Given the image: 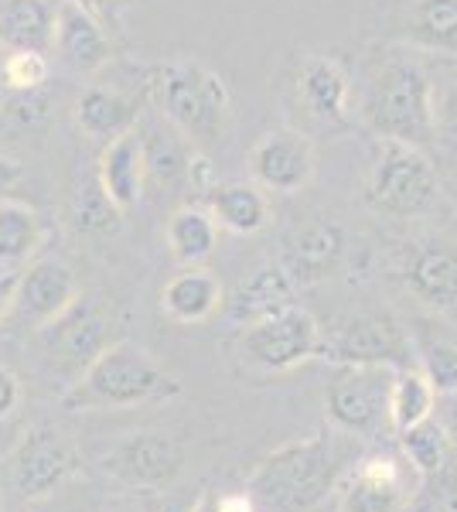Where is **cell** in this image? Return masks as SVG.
<instances>
[{"mask_svg": "<svg viewBox=\"0 0 457 512\" xmlns=\"http://www.w3.org/2000/svg\"><path fill=\"white\" fill-rule=\"evenodd\" d=\"M21 403V379L7 366H0V420H7Z\"/></svg>", "mask_w": 457, "mask_h": 512, "instance_id": "74e56055", "label": "cell"}, {"mask_svg": "<svg viewBox=\"0 0 457 512\" xmlns=\"http://www.w3.org/2000/svg\"><path fill=\"white\" fill-rule=\"evenodd\" d=\"M400 451L403 458L410 461V468L423 478H434L440 468L447 465V461H454V448L451 441H447L444 427H440V420H423V424L410 427V431L400 434Z\"/></svg>", "mask_w": 457, "mask_h": 512, "instance_id": "4dcf8cb0", "label": "cell"}, {"mask_svg": "<svg viewBox=\"0 0 457 512\" xmlns=\"http://www.w3.org/2000/svg\"><path fill=\"white\" fill-rule=\"evenodd\" d=\"M188 512H222V506H219V492H202L198 495V502L191 506Z\"/></svg>", "mask_w": 457, "mask_h": 512, "instance_id": "7bdbcfd3", "label": "cell"}, {"mask_svg": "<svg viewBox=\"0 0 457 512\" xmlns=\"http://www.w3.org/2000/svg\"><path fill=\"white\" fill-rule=\"evenodd\" d=\"M181 393L178 376H171L144 345L113 342L99 359L86 366V373L72 379L62 393V407L72 414H96V410H130L144 403H161Z\"/></svg>", "mask_w": 457, "mask_h": 512, "instance_id": "7a4b0ae2", "label": "cell"}, {"mask_svg": "<svg viewBox=\"0 0 457 512\" xmlns=\"http://www.w3.org/2000/svg\"><path fill=\"white\" fill-rule=\"evenodd\" d=\"M437 410V390L430 379L420 373V366H403L393 376V393H389V424L393 434H403L410 427L430 420Z\"/></svg>", "mask_w": 457, "mask_h": 512, "instance_id": "83f0119b", "label": "cell"}, {"mask_svg": "<svg viewBox=\"0 0 457 512\" xmlns=\"http://www.w3.org/2000/svg\"><path fill=\"white\" fill-rule=\"evenodd\" d=\"M18 181H21V164L0 154V202L14 192V185H18Z\"/></svg>", "mask_w": 457, "mask_h": 512, "instance_id": "ab89813d", "label": "cell"}, {"mask_svg": "<svg viewBox=\"0 0 457 512\" xmlns=\"http://www.w3.org/2000/svg\"><path fill=\"white\" fill-rule=\"evenodd\" d=\"M147 103L178 127L195 147L219 144L229 130V89L209 65L195 59H168L144 72Z\"/></svg>", "mask_w": 457, "mask_h": 512, "instance_id": "3957f363", "label": "cell"}, {"mask_svg": "<svg viewBox=\"0 0 457 512\" xmlns=\"http://www.w3.org/2000/svg\"><path fill=\"white\" fill-rule=\"evenodd\" d=\"M52 48L58 52V62L72 72H99L113 59V41L106 28L93 14L82 11L76 0H62L55 7V41Z\"/></svg>", "mask_w": 457, "mask_h": 512, "instance_id": "2e32d148", "label": "cell"}, {"mask_svg": "<svg viewBox=\"0 0 457 512\" xmlns=\"http://www.w3.org/2000/svg\"><path fill=\"white\" fill-rule=\"evenodd\" d=\"M324 359L338 362V366H389L403 369L413 362V342L403 332V325L393 315L369 311V315H355L345 321L328 342L318 349Z\"/></svg>", "mask_w": 457, "mask_h": 512, "instance_id": "30bf717a", "label": "cell"}, {"mask_svg": "<svg viewBox=\"0 0 457 512\" xmlns=\"http://www.w3.org/2000/svg\"><path fill=\"white\" fill-rule=\"evenodd\" d=\"M226 304L222 284L212 270L185 267L178 270L161 291V308L174 325H202Z\"/></svg>", "mask_w": 457, "mask_h": 512, "instance_id": "7402d4cb", "label": "cell"}, {"mask_svg": "<svg viewBox=\"0 0 457 512\" xmlns=\"http://www.w3.org/2000/svg\"><path fill=\"white\" fill-rule=\"evenodd\" d=\"M18 274L21 270H4V274H0V325H4L7 311H11V297H14V287H18Z\"/></svg>", "mask_w": 457, "mask_h": 512, "instance_id": "60d3db41", "label": "cell"}, {"mask_svg": "<svg viewBox=\"0 0 457 512\" xmlns=\"http://www.w3.org/2000/svg\"><path fill=\"white\" fill-rule=\"evenodd\" d=\"M96 181L123 212H130L140 202L147 185V171H144V151H140L137 127L106 140L96 161Z\"/></svg>", "mask_w": 457, "mask_h": 512, "instance_id": "ffe728a7", "label": "cell"}, {"mask_svg": "<svg viewBox=\"0 0 457 512\" xmlns=\"http://www.w3.org/2000/svg\"><path fill=\"white\" fill-rule=\"evenodd\" d=\"M396 369L389 366H342L331 379L324 407L335 431L348 437H382L393 431L389 424V393Z\"/></svg>", "mask_w": 457, "mask_h": 512, "instance_id": "8992f818", "label": "cell"}, {"mask_svg": "<svg viewBox=\"0 0 457 512\" xmlns=\"http://www.w3.org/2000/svg\"><path fill=\"white\" fill-rule=\"evenodd\" d=\"M72 229L79 236H113L123 222V209L103 192V185L93 178H86L72 195V209H69Z\"/></svg>", "mask_w": 457, "mask_h": 512, "instance_id": "f546056e", "label": "cell"}, {"mask_svg": "<svg viewBox=\"0 0 457 512\" xmlns=\"http://www.w3.org/2000/svg\"><path fill=\"white\" fill-rule=\"evenodd\" d=\"M76 472H79L76 444L65 437V431L48 424V420L28 427L18 441V448H14L11 461H7V475H11L14 492L28 502L55 495Z\"/></svg>", "mask_w": 457, "mask_h": 512, "instance_id": "9c48e42d", "label": "cell"}, {"mask_svg": "<svg viewBox=\"0 0 457 512\" xmlns=\"http://www.w3.org/2000/svg\"><path fill=\"white\" fill-rule=\"evenodd\" d=\"M79 297L76 274L62 260H38L18 274V287L11 297L4 325L18 332H38L55 321Z\"/></svg>", "mask_w": 457, "mask_h": 512, "instance_id": "7c38bea8", "label": "cell"}, {"mask_svg": "<svg viewBox=\"0 0 457 512\" xmlns=\"http://www.w3.org/2000/svg\"><path fill=\"white\" fill-rule=\"evenodd\" d=\"M434 130L457 140V69L434 82Z\"/></svg>", "mask_w": 457, "mask_h": 512, "instance_id": "e575fe53", "label": "cell"}, {"mask_svg": "<svg viewBox=\"0 0 457 512\" xmlns=\"http://www.w3.org/2000/svg\"><path fill=\"white\" fill-rule=\"evenodd\" d=\"M140 103H147L144 86L127 93L120 86H89L82 89L79 103H76V123L86 137L93 140H113L127 130L137 127L140 120Z\"/></svg>", "mask_w": 457, "mask_h": 512, "instance_id": "d6986e66", "label": "cell"}, {"mask_svg": "<svg viewBox=\"0 0 457 512\" xmlns=\"http://www.w3.org/2000/svg\"><path fill=\"white\" fill-rule=\"evenodd\" d=\"M406 512H457V465L447 461L434 478H423Z\"/></svg>", "mask_w": 457, "mask_h": 512, "instance_id": "d6a6232c", "label": "cell"}, {"mask_svg": "<svg viewBox=\"0 0 457 512\" xmlns=\"http://www.w3.org/2000/svg\"><path fill=\"white\" fill-rule=\"evenodd\" d=\"M403 45L413 52L457 55V0H410L403 14Z\"/></svg>", "mask_w": 457, "mask_h": 512, "instance_id": "484cf974", "label": "cell"}, {"mask_svg": "<svg viewBox=\"0 0 457 512\" xmlns=\"http://www.w3.org/2000/svg\"><path fill=\"white\" fill-rule=\"evenodd\" d=\"M321 349V328L311 311L284 308L270 318H260L253 325H243L236 342V352L246 366L263 373H287L301 366Z\"/></svg>", "mask_w": 457, "mask_h": 512, "instance_id": "ba28073f", "label": "cell"}, {"mask_svg": "<svg viewBox=\"0 0 457 512\" xmlns=\"http://www.w3.org/2000/svg\"><path fill=\"white\" fill-rule=\"evenodd\" d=\"M219 506H222V512H253V495L249 492L219 495Z\"/></svg>", "mask_w": 457, "mask_h": 512, "instance_id": "b9f144b4", "label": "cell"}, {"mask_svg": "<svg viewBox=\"0 0 457 512\" xmlns=\"http://www.w3.org/2000/svg\"><path fill=\"white\" fill-rule=\"evenodd\" d=\"M345 468V448L331 431L290 441L256 465L249 475V495L273 509H311L338 485Z\"/></svg>", "mask_w": 457, "mask_h": 512, "instance_id": "277c9868", "label": "cell"}, {"mask_svg": "<svg viewBox=\"0 0 457 512\" xmlns=\"http://www.w3.org/2000/svg\"><path fill=\"white\" fill-rule=\"evenodd\" d=\"M297 99L304 113L324 127H342L348 123V106H352V79L345 65L328 55H307L297 69Z\"/></svg>", "mask_w": 457, "mask_h": 512, "instance_id": "ac0fdd59", "label": "cell"}, {"mask_svg": "<svg viewBox=\"0 0 457 512\" xmlns=\"http://www.w3.org/2000/svg\"><path fill=\"white\" fill-rule=\"evenodd\" d=\"M113 332L116 325L110 308H103L96 297H76L62 315L48 321L45 328H38L35 335L48 362L72 379H79L89 362L99 359L113 342H120V338H113Z\"/></svg>", "mask_w": 457, "mask_h": 512, "instance_id": "52a82bcc", "label": "cell"}, {"mask_svg": "<svg viewBox=\"0 0 457 512\" xmlns=\"http://www.w3.org/2000/svg\"><path fill=\"white\" fill-rule=\"evenodd\" d=\"M55 41L52 0H0V48L4 52H41Z\"/></svg>", "mask_w": 457, "mask_h": 512, "instance_id": "d4e9b609", "label": "cell"}, {"mask_svg": "<svg viewBox=\"0 0 457 512\" xmlns=\"http://www.w3.org/2000/svg\"><path fill=\"white\" fill-rule=\"evenodd\" d=\"M403 284L430 308H457V243L434 236L406 246Z\"/></svg>", "mask_w": 457, "mask_h": 512, "instance_id": "9a60e30c", "label": "cell"}, {"mask_svg": "<svg viewBox=\"0 0 457 512\" xmlns=\"http://www.w3.org/2000/svg\"><path fill=\"white\" fill-rule=\"evenodd\" d=\"M164 239H168V250L181 267H198L219 246V222L205 205H181L171 212Z\"/></svg>", "mask_w": 457, "mask_h": 512, "instance_id": "4316f807", "label": "cell"}, {"mask_svg": "<svg viewBox=\"0 0 457 512\" xmlns=\"http://www.w3.org/2000/svg\"><path fill=\"white\" fill-rule=\"evenodd\" d=\"M82 11H89L93 18L103 24V28H116L123 18H127V11L137 4V0H76Z\"/></svg>", "mask_w": 457, "mask_h": 512, "instance_id": "8d00e7d4", "label": "cell"}, {"mask_svg": "<svg viewBox=\"0 0 457 512\" xmlns=\"http://www.w3.org/2000/svg\"><path fill=\"white\" fill-rule=\"evenodd\" d=\"M48 93L41 89H28V93H7V120H14L18 127H38L41 120L48 117Z\"/></svg>", "mask_w": 457, "mask_h": 512, "instance_id": "d590c367", "label": "cell"}, {"mask_svg": "<svg viewBox=\"0 0 457 512\" xmlns=\"http://www.w3.org/2000/svg\"><path fill=\"white\" fill-rule=\"evenodd\" d=\"M294 291L297 284L287 277V270L280 263H263L260 270H253L236 287V294L229 297L226 315L236 325H253V321L270 318L284 308H294Z\"/></svg>", "mask_w": 457, "mask_h": 512, "instance_id": "44dd1931", "label": "cell"}, {"mask_svg": "<svg viewBox=\"0 0 457 512\" xmlns=\"http://www.w3.org/2000/svg\"><path fill=\"white\" fill-rule=\"evenodd\" d=\"M369 205L382 216H420L437 198V171L423 147L386 140L369 178Z\"/></svg>", "mask_w": 457, "mask_h": 512, "instance_id": "5b68a950", "label": "cell"}, {"mask_svg": "<svg viewBox=\"0 0 457 512\" xmlns=\"http://www.w3.org/2000/svg\"><path fill=\"white\" fill-rule=\"evenodd\" d=\"M420 373L430 379L437 396L457 393V345L427 342L420 349Z\"/></svg>", "mask_w": 457, "mask_h": 512, "instance_id": "836d02e7", "label": "cell"}, {"mask_svg": "<svg viewBox=\"0 0 457 512\" xmlns=\"http://www.w3.org/2000/svg\"><path fill=\"white\" fill-rule=\"evenodd\" d=\"M342 253H345L342 226L331 219H311L284 239V260H280V267L287 270V277L297 287H311L321 284L338 267Z\"/></svg>", "mask_w": 457, "mask_h": 512, "instance_id": "e0dca14e", "label": "cell"}, {"mask_svg": "<svg viewBox=\"0 0 457 512\" xmlns=\"http://www.w3.org/2000/svg\"><path fill=\"white\" fill-rule=\"evenodd\" d=\"M41 239H45V222L38 212L31 205L4 198L0 202V267L18 270L41 246Z\"/></svg>", "mask_w": 457, "mask_h": 512, "instance_id": "f1b7e54d", "label": "cell"}, {"mask_svg": "<svg viewBox=\"0 0 457 512\" xmlns=\"http://www.w3.org/2000/svg\"><path fill=\"white\" fill-rule=\"evenodd\" d=\"M420 489V475L406 458L396 454H369L348 472L342 485L345 512H400Z\"/></svg>", "mask_w": 457, "mask_h": 512, "instance_id": "4fadbf2b", "label": "cell"}, {"mask_svg": "<svg viewBox=\"0 0 457 512\" xmlns=\"http://www.w3.org/2000/svg\"><path fill=\"white\" fill-rule=\"evenodd\" d=\"M440 427H444L451 448H457V393H447L440 400Z\"/></svg>", "mask_w": 457, "mask_h": 512, "instance_id": "f35d334b", "label": "cell"}, {"mask_svg": "<svg viewBox=\"0 0 457 512\" xmlns=\"http://www.w3.org/2000/svg\"><path fill=\"white\" fill-rule=\"evenodd\" d=\"M137 134H140V151H144L147 181L174 185V181L188 178L191 164H195V144L178 127H171L164 117H157L151 123H144V127H137Z\"/></svg>", "mask_w": 457, "mask_h": 512, "instance_id": "cb8c5ba5", "label": "cell"}, {"mask_svg": "<svg viewBox=\"0 0 457 512\" xmlns=\"http://www.w3.org/2000/svg\"><path fill=\"white\" fill-rule=\"evenodd\" d=\"M0 65H4V59H0Z\"/></svg>", "mask_w": 457, "mask_h": 512, "instance_id": "ee69618b", "label": "cell"}, {"mask_svg": "<svg viewBox=\"0 0 457 512\" xmlns=\"http://www.w3.org/2000/svg\"><path fill=\"white\" fill-rule=\"evenodd\" d=\"M205 209L222 229L236 236H256L270 226V202L256 181H219L205 188Z\"/></svg>", "mask_w": 457, "mask_h": 512, "instance_id": "603a6c76", "label": "cell"}, {"mask_svg": "<svg viewBox=\"0 0 457 512\" xmlns=\"http://www.w3.org/2000/svg\"><path fill=\"white\" fill-rule=\"evenodd\" d=\"M359 117L382 140L423 147L434 130V79L410 52L382 55L365 76Z\"/></svg>", "mask_w": 457, "mask_h": 512, "instance_id": "6da1fadb", "label": "cell"}, {"mask_svg": "<svg viewBox=\"0 0 457 512\" xmlns=\"http://www.w3.org/2000/svg\"><path fill=\"white\" fill-rule=\"evenodd\" d=\"M249 168L260 188L280 195L301 192L314 178V144L301 130L277 127L267 130L249 151Z\"/></svg>", "mask_w": 457, "mask_h": 512, "instance_id": "5bb4252c", "label": "cell"}, {"mask_svg": "<svg viewBox=\"0 0 457 512\" xmlns=\"http://www.w3.org/2000/svg\"><path fill=\"white\" fill-rule=\"evenodd\" d=\"M52 65L41 52H7L4 65H0V82L7 93H28V89H41L48 82Z\"/></svg>", "mask_w": 457, "mask_h": 512, "instance_id": "1f68e13d", "label": "cell"}, {"mask_svg": "<svg viewBox=\"0 0 457 512\" xmlns=\"http://www.w3.org/2000/svg\"><path fill=\"white\" fill-rule=\"evenodd\" d=\"M185 468V451L164 431H134L103 454V472L127 489H164Z\"/></svg>", "mask_w": 457, "mask_h": 512, "instance_id": "8fae6325", "label": "cell"}]
</instances>
